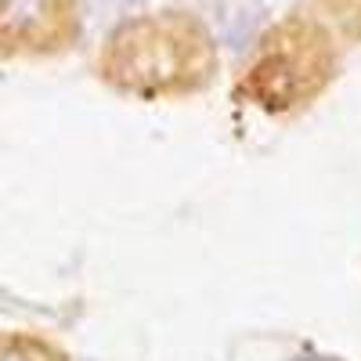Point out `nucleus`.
Masks as SVG:
<instances>
[{
  "mask_svg": "<svg viewBox=\"0 0 361 361\" xmlns=\"http://www.w3.org/2000/svg\"><path fill=\"white\" fill-rule=\"evenodd\" d=\"M80 37V0H0V58L69 51Z\"/></svg>",
  "mask_w": 361,
  "mask_h": 361,
  "instance_id": "7ed1b4c3",
  "label": "nucleus"
},
{
  "mask_svg": "<svg viewBox=\"0 0 361 361\" xmlns=\"http://www.w3.org/2000/svg\"><path fill=\"white\" fill-rule=\"evenodd\" d=\"M0 361H69V357L40 336L0 333Z\"/></svg>",
  "mask_w": 361,
  "mask_h": 361,
  "instance_id": "20e7f679",
  "label": "nucleus"
},
{
  "mask_svg": "<svg viewBox=\"0 0 361 361\" xmlns=\"http://www.w3.org/2000/svg\"><path fill=\"white\" fill-rule=\"evenodd\" d=\"M102 80L130 98H180L217 73V44L188 11H148L123 22L98 58Z\"/></svg>",
  "mask_w": 361,
  "mask_h": 361,
  "instance_id": "f257e3e1",
  "label": "nucleus"
},
{
  "mask_svg": "<svg viewBox=\"0 0 361 361\" xmlns=\"http://www.w3.org/2000/svg\"><path fill=\"white\" fill-rule=\"evenodd\" d=\"M318 8L329 15L343 37L361 40V0H318Z\"/></svg>",
  "mask_w": 361,
  "mask_h": 361,
  "instance_id": "39448f33",
  "label": "nucleus"
},
{
  "mask_svg": "<svg viewBox=\"0 0 361 361\" xmlns=\"http://www.w3.org/2000/svg\"><path fill=\"white\" fill-rule=\"evenodd\" d=\"M340 73V51L329 25L311 11H293L260 37L235 94L264 112L311 105Z\"/></svg>",
  "mask_w": 361,
  "mask_h": 361,
  "instance_id": "f03ea898",
  "label": "nucleus"
}]
</instances>
